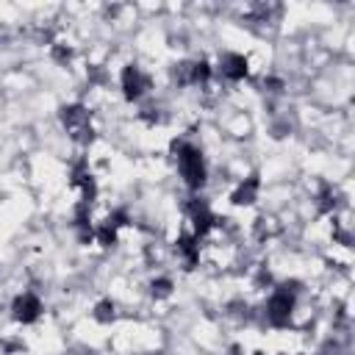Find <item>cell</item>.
I'll use <instances>...</instances> for the list:
<instances>
[{
    "label": "cell",
    "mask_w": 355,
    "mask_h": 355,
    "mask_svg": "<svg viewBox=\"0 0 355 355\" xmlns=\"http://www.w3.org/2000/svg\"><path fill=\"white\" fill-rule=\"evenodd\" d=\"M295 308H297V297L289 295V292H283V289H275L264 306V319L269 328H289L292 319H295Z\"/></svg>",
    "instance_id": "3957f363"
},
{
    "label": "cell",
    "mask_w": 355,
    "mask_h": 355,
    "mask_svg": "<svg viewBox=\"0 0 355 355\" xmlns=\"http://www.w3.org/2000/svg\"><path fill=\"white\" fill-rule=\"evenodd\" d=\"M117 239H119V231H117V228H111L106 220H103L100 225H95V242H98L100 247H114V244H117Z\"/></svg>",
    "instance_id": "7c38bea8"
},
{
    "label": "cell",
    "mask_w": 355,
    "mask_h": 355,
    "mask_svg": "<svg viewBox=\"0 0 355 355\" xmlns=\"http://www.w3.org/2000/svg\"><path fill=\"white\" fill-rule=\"evenodd\" d=\"M106 222H108L111 228L122 231L125 225H130V217H128V211H125V208H114V211H111V214L106 217Z\"/></svg>",
    "instance_id": "9a60e30c"
},
{
    "label": "cell",
    "mask_w": 355,
    "mask_h": 355,
    "mask_svg": "<svg viewBox=\"0 0 355 355\" xmlns=\"http://www.w3.org/2000/svg\"><path fill=\"white\" fill-rule=\"evenodd\" d=\"M50 56H53V61H58V64H69V61H73V47L64 45V42H53V45H50Z\"/></svg>",
    "instance_id": "5bb4252c"
},
{
    "label": "cell",
    "mask_w": 355,
    "mask_h": 355,
    "mask_svg": "<svg viewBox=\"0 0 355 355\" xmlns=\"http://www.w3.org/2000/svg\"><path fill=\"white\" fill-rule=\"evenodd\" d=\"M247 73H250V64H247V58L242 53H222L220 56V64H217V76L220 78H225L231 84H239V81L247 78Z\"/></svg>",
    "instance_id": "8992f818"
},
{
    "label": "cell",
    "mask_w": 355,
    "mask_h": 355,
    "mask_svg": "<svg viewBox=\"0 0 355 355\" xmlns=\"http://www.w3.org/2000/svg\"><path fill=\"white\" fill-rule=\"evenodd\" d=\"M264 89L272 92V95H280V92H283V81H280V78H266V81H264Z\"/></svg>",
    "instance_id": "2e32d148"
},
{
    "label": "cell",
    "mask_w": 355,
    "mask_h": 355,
    "mask_svg": "<svg viewBox=\"0 0 355 355\" xmlns=\"http://www.w3.org/2000/svg\"><path fill=\"white\" fill-rule=\"evenodd\" d=\"M258 194H261V178H258V172H253V175H247V178L233 189L231 203H233V205H253V203L258 200Z\"/></svg>",
    "instance_id": "ba28073f"
},
{
    "label": "cell",
    "mask_w": 355,
    "mask_h": 355,
    "mask_svg": "<svg viewBox=\"0 0 355 355\" xmlns=\"http://www.w3.org/2000/svg\"><path fill=\"white\" fill-rule=\"evenodd\" d=\"M170 153L178 164V172L186 183L189 192H200L208 181V167H205V159H203V150L197 145H192V141L186 139H175L170 145Z\"/></svg>",
    "instance_id": "6da1fadb"
},
{
    "label": "cell",
    "mask_w": 355,
    "mask_h": 355,
    "mask_svg": "<svg viewBox=\"0 0 355 355\" xmlns=\"http://www.w3.org/2000/svg\"><path fill=\"white\" fill-rule=\"evenodd\" d=\"M214 76V67H211L205 58H197L192 61V87H205Z\"/></svg>",
    "instance_id": "30bf717a"
},
{
    "label": "cell",
    "mask_w": 355,
    "mask_h": 355,
    "mask_svg": "<svg viewBox=\"0 0 355 355\" xmlns=\"http://www.w3.org/2000/svg\"><path fill=\"white\" fill-rule=\"evenodd\" d=\"M150 87H153V81H150V76H148L141 67H136V64H125V67H122V73H119V89H122V98H125L128 103H139L141 98L150 92Z\"/></svg>",
    "instance_id": "277c9868"
},
{
    "label": "cell",
    "mask_w": 355,
    "mask_h": 355,
    "mask_svg": "<svg viewBox=\"0 0 355 355\" xmlns=\"http://www.w3.org/2000/svg\"><path fill=\"white\" fill-rule=\"evenodd\" d=\"M280 355H283V352H280Z\"/></svg>",
    "instance_id": "e0dca14e"
},
{
    "label": "cell",
    "mask_w": 355,
    "mask_h": 355,
    "mask_svg": "<svg viewBox=\"0 0 355 355\" xmlns=\"http://www.w3.org/2000/svg\"><path fill=\"white\" fill-rule=\"evenodd\" d=\"M42 314H45V306H42V300L34 292H23L12 303V317L20 325H34V322H39Z\"/></svg>",
    "instance_id": "5b68a950"
},
{
    "label": "cell",
    "mask_w": 355,
    "mask_h": 355,
    "mask_svg": "<svg viewBox=\"0 0 355 355\" xmlns=\"http://www.w3.org/2000/svg\"><path fill=\"white\" fill-rule=\"evenodd\" d=\"M58 119H61L64 130L69 133V139H73L76 145H81V148H89V145H92V139H95L92 111H89L84 103H69V106H61Z\"/></svg>",
    "instance_id": "7a4b0ae2"
},
{
    "label": "cell",
    "mask_w": 355,
    "mask_h": 355,
    "mask_svg": "<svg viewBox=\"0 0 355 355\" xmlns=\"http://www.w3.org/2000/svg\"><path fill=\"white\" fill-rule=\"evenodd\" d=\"M172 292H175L172 277L159 275V277H153V280H150V295H153L156 300H167V297H172Z\"/></svg>",
    "instance_id": "8fae6325"
},
{
    "label": "cell",
    "mask_w": 355,
    "mask_h": 355,
    "mask_svg": "<svg viewBox=\"0 0 355 355\" xmlns=\"http://www.w3.org/2000/svg\"><path fill=\"white\" fill-rule=\"evenodd\" d=\"M92 317H95V322H100V325H111L114 319H117V303L114 300H100V303H95V308H92Z\"/></svg>",
    "instance_id": "9c48e42d"
},
{
    "label": "cell",
    "mask_w": 355,
    "mask_h": 355,
    "mask_svg": "<svg viewBox=\"0 0 355 355\" xmlns=\"http://www.w3.org/2000/svg\"><path fill=\"white\" fill-rule=\"evenodd\" d=\"M172 81L178 87H192V61H178L172 67Z\"/></svg>",
    "instance_id": "4fadbf2b"
},
{
    "label": "cell",
    "mask_w": 355,
    "mask_h": 355,
    "mask_svg": "<svg viewBox=\"0 0 355 355\" xmlns=\"http://www.w3.org/2000/svg\"><path fill=\"white\" fill-rule=\"evenodd\" d=\"M175 255L181 258L183 269L192 272L197 264H200V242L192 236V233H183L175 239Z\"/></svg>",
    "instance_id": "52a82bcc"
}]
</instances>
